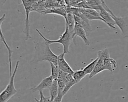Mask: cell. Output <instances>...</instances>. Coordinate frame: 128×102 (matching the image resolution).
Wrapping results in <instances>:
<instances>
[{
  "mask_svg": "<svg viewBox=\"0 0 128 102\" xmlns=\"http://www.w3.org/2000/svg\"><path fill=\"white\" fill-rule=\"evenodd\" d=\"M48 42L40 41L35 45V52L32 61L35 62L47 61L58 65V56L56 55L50 49Z\"/></svg>",
  "mask_w": 128,
  "mask_h": 102,
  "instance_id": "obj_1",
  "label": "cell"
},
{
  "mask_svg": "<svg viewBox=\"0 0 128 102\" xmlns=\"http://www.w3.org/2000/svg\"><path fill=\"white\" fill-rule=\"evenodd\" d=\"M36 31L39 34V35L42 38V39L48 42L49 44H54V43H59L62 45L63 46V53L64 54L69 53V47L72 41V36L70 33L68 25L66 24V29L64 32L62 34V35L60 37L58 40H50L46 38L44 35L40 32V31L36 28Z\"/></svg>",
  "mask_w": 128,
  "mask_h": 102,
  "instance_id": "obj_2",
  "label": "cell"
},
{
  "mask_svg": "<svg viewBox=\"0 0 128 102\" xmlns=\"http://www.w3.org/2000/svg\"><path fill=\"white\" fill-rule=\"evenodd\" d=\"M19 61H16L13 73L10 76V81L6 88L0 94V102H6L8 101L17 93V90L14 87V80L19 67Z\"/></svg>",
  "mask_w": 128,
  "mask_h": 102,
  "instance_id": "obj_3",
  "label": "cell"
},
{
  "mask_svg": "<svg viewBox=\"0 0 128 102\" xmlns=\"http://www.w3.org/2000/svg\"><path fill=\"white\" fill-rule=\"evenodd\" d=\"M102 5L111 14L115 24L120 30L122 35L124 37H128V14L124 17L116 16L105 3L104 0L102 2Z\"/></svg>",
  "mask_w": 128,
  "mask_h": 102,
  "instance_id": "obj_4",
  "label": "cell"
},
{
  "mask_svg": "<svg viewBox=\"0 0 128 102\" xmlns=\"http://www.w3.org/2000/svg\"><path fill=\"white\" fill-rule=\"evenodd\" d=\"M37 0H22V4L25 9L26 11V19H25V26L24 30V33L25 34V40H28L31 38L30 34V20L29 15L30 13L32 11L34 4L36 3Z\"/></svg>",
  "mask_w": 128,
  "mask_h": 102,
  "instance_id": "obj_5",
  "label": "cell"
},
{
  "mask_svg": "<svg viewBox=\"0 0 128 102\" xmlns=\"http://www.w3.org/2000/svg\"><path fill=\"white\" fill-rule=\"evenodd\" d=\"M108 55H110V53L108 49L107 48L98 51V59L94 69L89 74L90 78H92L98 74L105 70L104 66V59Z\"/></svg>",
  "mask_w": 128,
  "mask_h": 102,
  "instance_id": "obj_6",
  "label": "cell"
},
{
  "mask_svg": "<svg viewBox=\"0 0 128 102\" xmlns=\"http://www.w3.org/2000/svg\"><path fill=\"white\" fill-rule=\"evenodd\" d=\"M86 32L84 27L81 26L80 24L76 23L74 30L73 34L72 35V39L73 42L76 45V37L77 36H80L84 41V44L86 46H88L90 45V41L88 39L86 36Z\"/></svg>",
  "mask_w": 128,
  "mask_h": 102,
  "instance_id": "obj_7",
  "label": "cell"
},
{
  "mask_svg": "<svg viewBox=\"0 0 128 102\" xmlns=\"http://www.w3.org/2000/svg\"><path fill=\"white\" fill-rule=\"evenodd\" d=\"M6 14H3L1 16L0 18V40L2 41L5 45L8 51V62H9V68H10V76L12 74V50L11 49L10 47L8 44L4 36L2 33V24L4 20L6 19Z\"/></svg>",
  "mask_w": 128,
  "mask_h": 102,
  "instance_id": "obj_8",
  "label": "cell"
},
{
  "mask_svg": "<svg viewBox=\"0 0 128 102\" xmlns=\"http://www.w3.org/2000/svg\"><path fill=\"white\" fill-rule=\"evenodd\" d=\"M64 55V53H62L58 55V66L60 70L64 72L72 74L74 72V71L72 69V68L65 60Z\"/></svg>",
  "mask_w": 128,
  "mask_h": 102,
  "instance_id": "obj_9",
  "label": "cell"
},
{
  "mask_svg": "<svg viewBox=\"0 0 128 102\" xmlns=\"http://www.w3.org/2000/svg\"><path fill=\"white\" fill-rule=\"evenodd\" d=\"M53 80L54 79L50 75V76L44 78L38 85L33 87L30 88V90L32 92H36L37 91H42L44 89H48L52 84Z\"/></svg>",
  "mask_w": 128,
  "mask_h": 102,
  "instance_id": "obj_10",
  "label": "cell"
},
{
  "mask_svg": "<svg viewBox=\"0 0 128 102\" xmlns=\"http://www.w3.org/2000/svg\"><path fill=\"white\" fill-rule=\"evenodd\" d=\"M100 17L105 21L106 24L113 29H116L115 22L111 14L102 6L99 10Z\"/></svg>",
  "mask_w": 128,
  "mask_h": 102,
  "instance_id": "obj_11",
  "label": "cell"
},
{
  "mask_svg": "<svg viewBox=\"0 0 128 102\" xmlns=\"http://www.w3.org/2000/svg\"><path fill=\"white\" fill-rule=\"evenodd\" d=\"M104 66L105 70H108L110 72H113L117 67V63L114 59L110 58L108 55L104 59Z\"/></svg>",
  "mask_w": 128,
  "mask_h": 102,
  "instance_id": "obj_12",
  "label": "cell"
},
{
  "mask_svg": "<svg viewBox=\"0 0 128 102\" xmlns=\"http://www.w3.org/2000/svg\"><path fill=\"white\" fill-rule=\"evenodd\" d=\"M58 79H54L53 82L51 86L48 88V90L50 91V98L51 102H54L55 98L56 97L58 92Z\"/></svg>",
  "mask_w": 128,
  "mask_h": 102,
  "instance_id": "obj_13",
  "label": "cell"
},
{
  "mask_svg": "<svg viewBox=\"0 0 128 102\" xmlns=\"http://www.w3.org/2000/svg\"><path fill=\"white\" fill-rule=\"evenodd\" d=\"M65 21H66V24L68 25V30L72 36V35L73 34L74 30L75 24H76L74 14L70 12L68 13L66 18L65 19Z\"/></svg>",
  "mask_w": 128,
  "mask_h": 102,
  "instance_id": "obj_14",
  "label": "cell"
},
{
  "mask_svg": "<svg viewBox=\"0 0 128 102\" xmlns=\"http://www.w3.org/2000/svg\"><path fill=\"white\" fill-rule=\"evenodd\" d=\"M42 13L44 14H58L63 16L64 19L66 18L67 16V12L66 10L62 8H52L48 10H46Z\"/></svg>",
  "mask_w": 128,
  "mask_h": 102,
  "instance_id": "obj_15",
  "label": "cell"
},
{
  "mask_svg": "<svg viewBox=\"0 0 128 102\" xmlns=\"http://www.w3.org/2000/svg\"><path fill=\"white\" fill-rule=\"evenodd\" d=\"M58 94L54 100V102H62V98L64 97L62 95V92L66 85V83L64 81L60 79H58Z\"/></svg>",
  "mask_w": 128,
  "mask_h": 102,
  "instance_id": "obj_16",
  "label": "cell"
},
{
  "mask_svg": "<svg viewBox=\"0 0 128 102\" xmlns=\"http://www.w3.org/2000/svg\"><path fill=\"white\" fill-rule=\"evenodd\" d=\"M98 57H97V58L96 59H95L93 61H92L90 63H89L88 65H87L85 67H84L82 70L84 71V72L85 73V74L86 75L88 74H90L94 69L97 61L98 60Z\"/></svg>",
  "mask_w": 128,
  "mask_h": 102,
  "instance_id": "obj_17",
  "label": "cell"
},
{
  "mask_svg": "<svg viewBox=\"0 0 128 102\" xmlns=\"http://www.w3.org/2000/svg\"><path fill=\"white\" fill-rule=\"evenodd\" d=\"M86 76V74L82 69L74 71V72L72 74V77L77 83H79L80 81L82 79Z\"/></svg>",
  "mask_w": 128,
  "mask_h": 102,
  "instance_id": "obj_18",
  "label": "cell"
},
{
  "mask_svg": "<svg viewBox=\"0 0 128 102\" xmlns=\"http://www.w3.org/2000/svg\"><path fill=\"white\" fill-rule=\"evenodd\" d=\"M50 63L51 68V77L53 79H58V77L60 71L58 66L52 62H50Z\"/></svg>",
  "mask_w": 128,
  "mask_h": 102,
  "instance_id": "obj_19",
  "label": "cell"
},
{
  "mask_svg": "<svg viewBox=\"0 0 128 102\" xmlns=\"http://www.w3.org/2000/svg\"><path fill=\"white\" fill-rule=\"evenodd\" d=\"M76 83H76V81L74 79V78H73L72 80H70V81H68V82L66 83L65 87H64V90H63V92H62V95H63V96H64L68 93V92L70 90V89L74 85L76 84Z\"/></svg>",
  "mask_w": 128,
  "mask_h": 102,
  "instance_id": "obj_20",
  "label": "cell"
},
{
  "mask_svg": "<svg viewBox=\"0 0 128 102\" xmlns=\"http://www.w3.org/2000/svg\"><path fill=\"white\" fill-rule=\"evenodd\" d=\"M40 93V99L38 100L36 98H34V100L36 102H51L50 96H48V97H46L44 96L42 93V91L39 92Z\"/></svg>",
  "mask_w": 128,
  "mask_h": 102,
  "instance_id": "obj_21",
  "label": "cell"
}]
</instances>
